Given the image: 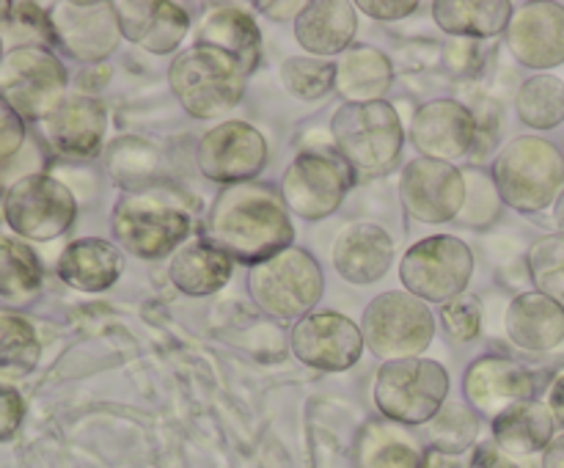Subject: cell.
<instances>
[{"instance_id": "26", "label": "cell", "mask_w": 564, "mask_h": 468, "mask_svg": "<svg viewBox=\"0 0 564 468\" xmlns=\"http://www.w3.org/2000/svg\"><path fill=\"white\" fill-rule=\"evenodd\" d=\"M394 80V69L386 53L356 44L345 50L341 58L336 61V91L347 105H369L380 102Z\"/></svg>"}, {"instance_id": "19", "label": "cell", "mask_w": 564, "mask_h": 468, "mask_svg": "<svg viewBox=\"0 0 564 468\" xmlns=\"http://www.w3.org/2000/svg\"><path fill=\"white\" fill-rule=\"evenodd\" d=\"M534 394H538V378L510 358H477L466 372V400L494 418L516 402L534 400Z\"/></svg>"}, {"instance_id": "43", "label": "cell", "mask_w": 564, "mask_h": 468, "mask_svg": "<svg viewBox=\"0 0 564 468\" xmlns=\"http://www.w3.org/2000/svg\"><path fill=\"white\" fill-rule=\"evenodd\" d=\"M468 468H518V466L510 460V457L505 455V451L499 449V446L485 444V446H479L477 451H474L471 466H468Z\"/></svg>"}, {"instance_id": "3", "label": "cell", "mask_w": 564, "mask_h": 468, "mask_svg": "<svg viewBox=\"0 0 564 468\" xmlns=\"http://www.w3.org/2000/svg\"><path fill=\"white\" fill-rule=\"evenodd\" d=\"M494 185L507 207L543 213L564 191L562 149L538 135L516 138L496 157Z\"/></svg>"}, {"instance_id": "13", "label": "cell", "mask_w": 564, "mask_h": 468, "mask_svg": "<svg viewBox=\"0 0 564 468\" xmlns=\"http://www.w3.org/2000/svg\"><path fill=\"white\" fill-rule=\"evenodd\" d=\"M264 165H268V141L248 121H224L198 143V171L209 182L220 185L253 182Z\"/></svg>"}, {"instance_id": "29", "label": "cell", "mask_w": 564, "mask_h": 468, "mask_svg": "<svg viewBox=\"0 0 564 468\" xmlns=\"http://www.w3.org/2000/svg\"><path fill=\"white\" fill-rule=\"evenodd\" d=\"M554 413L538 400L516 402L494 418V440L507 455H534L554 440Z\"/></svg>"}, {"instance_id": "14", "label": "cell", "mask_w": 564, "mask_h": 468, "mask_svg": "<svg viewBox=\"0 0 564 468\" xmlns=\"http://www.w3.org/2000/svg\"><path fill=\"white\" fill-rule=\"evenodd\" d=\"M402 207L422 224L455 220L466 207V174L452 163L419 157L411 160L400 179Z\"/></svg>"}, {"instance_id": "4", "label": "cell", "mask_w": 564, "mask_h": 468, "mask_svg": "<svg viewBox=\"0 0 564 468\" xmlns=\"http://www.w3.org/2000/svg\"><path fill=\"white\" fill-rule=\"evenodd\" d=\"M336 152L352 168L356 179H378L397 165L402 154L400 116L389 102L341 105L330 121Z\"/></svg>"}, {"instance_id": "38", "label": "cell", "mask_w": 564, "mask_h": 468, "mask_svg": "<svg viewBox=\"0 0 564 468\" xmlns=\"http://www.w3.org/2000/svg\"><path fill=\"white\" fill-rule=\"evenodd\" d=\"M281 80L295 97L319 99L336 86V64L323 58H286L281 66Z\"/></svg>"}, {"instance_id": "27", "label": "cell", "mask_w": 564, "mask_h": 468, "mask_svg": "<svg viewBox=\"0 0 564 468\" xmlns=\"http://www.w3.org/2000/svg\"><path fill=\"white\" fill-rule=\"evenodd\" d=\"M196 44H207L226 53L242 66L246 75H253L262 64V33L253 17L240 9H218L207 14V20L198 25Z\"/></svg>"}, {"instance_id": "30", "label": "cell", "mask_w": 564, "mask_h": 468, "mask_svg": "<svg viewBox=\"0 0 564 468\" xmlns=\"http://www.w3.org/2000/svg\"><path fill=\"white\" fill-rule=\"evenodd\" d=\"M356 468H422L424 451L402 424L369 422L352 449Z\"/></svg>"}, {"instance_id": "24", "label": "cell", "mask_w": 564, "mask_h": 468, "mask_svg": "<svg viewBox=\"0 0 564 468\" xmlns=\"http://www.w3.org/2000/svg\"><path fill=\"white\" fill-rule=\"evenodd\" d=\"M356 31L358 14L350 0H314L295 20L297 44L312 55L345 53Z\"/></svg>"}, {"instance_id": "2", "label": "cell", "mask_w": 564, "mask_h": 468, "mask_svg": "<svg viewBox=\"0 0 564 468\" xmlns=\"http://www.w3.org/2000/svg\"><path fill=\"white\" fill-rule=\"evenodd\" d=\"M113 235L138 259L169 257L191 235V213L169 187L127 191L116 204Z\"/></svg>"}, {"instance_id": "40", "label": "cell", "mask_w": 564, "mask_h": 468, "mask_svg": "<svg viewBox=\"0 0 564 468\" xmlns=\"http://www.w3.org/2000/svg\"><path fill=\"white\" fill-rule=\"evenodd\" d=\"M25 141V119L0 97V163L20 152Z\"/></svg>"}, {"instance_id": "34", "label": "cell", "mask_w": 564, "mask_h": 468, "mask_svg": "<svg viewBox=\"0 0 564 468\" xmlns=\"http://www.w3.org/2000/svg\"><path fill=\"white\" fill-rule=\"evenodd\" d=\"M42 345L25 317L0 312V372L28 374L39 363Z\"/></svg>"}, {"instance_id": "50", "label": "cell", "mask_w": 564, "mask_h": 468, "mask_svg": "<svg viewBox=\"0 0 564 468\" xmlns=\"http://www.w3.org/2000/svg\"><path fill=\"white\" fill-rule=\"evenodd\" d=\"M562 154H564V149H562Z\"/></svg>"}, {"instance_id": "41", "label": "cell", "mask_w": 564, "mask_h": 468, "mask_svg": "<svg viewBox=\"0 0 564 468\" xmlns=\"http://www.w3.org/2000/svg\"><path fill=\"white\" fill-rule=\"evenodd\" d=\"M22 416H25V402H22L20 391L0 385V440L14 438L20 429Z\"/></svg>"}, {"instance_id": "6", "label": "cell", "mask_w": 564, "mask_h": 468, "mask_svg": "<svg viewBox=\"0 0 564 468\" xmlns=\"http://www.w3.org/2000/svg\"><path fill=\"white\" fill-rule=\"evenodd\" d=\"M449 394V374L438 361L402 358L386 361L375 380V405L389 422L416 427L430 424Z\"/></svg>"}, {"instance_id": "47", "label": "cell", "mask_w": 564, "mask_h": 468, "mask_svg": "<svg viewBox=\"0 0 564 468\" xmlns=\"http://www.w3.org/2000/svg\"><path fill=\"white\" fill-rule=\"evenodd\" d=\"M549 407L554 413V418L560 424H564V374L551 385V396H549Z\"/></svg>"}, {"instance_id": "49", "label": "cell", "mask_w": 564, "mask_h": 468, "mask_svg": "<svg viewBox=\"0 0 564 468\" xmlns=\"http://www.w3.org/2000/svg\"><path fill=\"white\" fill-rule=\"evenodd\" d=\"M0 61H3V39H0Z\"/></svg>"}, {"instance_id": "10", "label": "cell", "mask_w": 564, "mask_h": 468, "mask_svg": "<svg viewBox=\"0 0 564 468\" xmlns=\"http://www.w3.org/2000/svg\"><path fill=\"white\" fill-rule=\"evenodd\" d=\"M66 94V69L50 50L28 44L0 61V97L25 121H44Z\"/></svg>"}, {"instance_id": "42", "label": "cell", "mask_w": 564, "mask_h": 468, "mask_svg": "<svg viewBox=\"0 0 564 468\" xmlns=\"http://www.w3.org/2000/svg\"><path fill=\"white\" fill-rule=\"evenodd\" d=\"M356 9L367 11L375 20H400V17H408L411 11L419 9L416 0H405V3H380V0H358Z\"/></svg>"}, {"instance_id": "44", "label": "cell", "mask_w": 564, "mask_h": 468, "mask_svg": "<svg viewBox=\"0 0 564 468\" xmlns=\"http://www.w3.org/2000/svg\"><path fill=\"white\" fill-rule=\"evenodd\" d=\"M306 6L308 3H303V0H286V3H270V0H262V3H259V11L268 14L270 20L284 22V20H297V17L306 11Z\"/></svg>"}, {"instance_id": "25", "label": "cell", "mask_w": 564, "mask_h": 468, "mask_svg": "<svg viewBox=\"0 0 564 468\" xmlns=\"http://www.w3.org/2000/svg\"><path fill=\"white\" fill-rule=\"evenodd\" d=\"M124 270L121 248L99 237L69 242L58 259V275L80 292H105Z\"/></svg>"}, {"instance_id": "7", "label": "cell", "mask_w": 564, "mask_h": 468, "mask_svg": "<svg viewBox=\"0 0 564 468\" xmlns=\"http://www.w3.org/2000/svg\"><path fill=\"white\" fill-rule=\"evenodd\" d=\"M323 268L303 248L290 246L268 262L253 264L248 290L253 303L275 319H303L323 297Z\"/></svg>"}, {"instance_id": "18", "label": "cell", "mask_w": 564, "mask_h": 468, "mask_svg": "<svg viewBox=\"0 0 564 468\" xmlns=\"http://www.w3.org/2000/svg\"><path fill=\"white\" fill-rule=\"evenodd\" d=\"M507 47L529 69L564 64V6L527 3L507 28Z\"/></svg>"}, {"instance_id": "28", "label": "cell", "mask_w": 564, "mask_h": 468, "mask_svg": "<svg viewBox=\"0 0 564 468\" xmlns=\"http://www.w3.org/2000/svg\"><path fill=\"white\" fill-rule=\"evenodd\" d=\"M169 275L176 290L202 297L224 290L231 275V259L209 240L182 242L169 264Z\"/></svg>"}, {"instance_id": "11", "label": "cell", "mask_w": 564, "mask_h": 468, "mask_svg": "<svg viewBox=\"0 0 564 468\" xmlns=\"http://www.w3.org/2000/svg\"><path fill=\"white\" fill-rule=\"evenodd\" d=\"M356 182L350 165L339 152L308 149L297 154L281 182V198L286 209L306 220L328 218L345 202L347 191Z\"/></svg>"}, {"instance_id": "45", "label": "cell", "mask_w": 564, "mask_h": 468, "mask_svg": "<svg viewBox=\"0 0 564 468\" xmlns=\"http://www.w3.org/2000/svg\"><path fill=\"white\" fill-rule=\"evenodd\" d=\"M422 468H466L455 455H444L438 449L424 451V466Z\"/></svg>"}, {"instance_id": "9", "label": "cell", "mask_w": 564, "mask_h": 468, "mask_svg": "<svg viewBox=\"0 0 564 468\" xmlns=\"http://www.w3.org/2000/svg\"><path fill=\"white\" fill-rule=\"evenodd\" d=\"M474 273L471 248L452 235H435L408 248L400 279L411 295L424 303H449L466 292Z\"/></svg>"}, {"instance_id": "23", "label": "cell", "mask_w": 564, "mask_h": 468, "mask_svg": "<svg viewBox=\"0 0 564 468\" xmlns=\"http://www.w3.org/2000/svg\"><path fill=\"white\" fill-rule=\"evenodd\" d=\"M505 328L521 350L549 352L564 341V306L543 292H523L507 308Z\"/></svg>"}, {"instance_id": "1", "label": "cell", "mask_w": 564, "mask_h": 468, "mask_svg": "<svg viewBox=\"0 0 564 468\" xmlns=\"http://www.w3.org/2000/svg\"><path fill=\"white\" fill-rule=\"evenodd\" d=\"M290 209L264 182H240L218 193L209 213V242L229 259L262 264L292 246Z\"/></svg>"}, {"instance_id": "20", "label": "cell", "mask_w": 564, "mask_h": 468, "mask_svg": "<svg viewBox=\"0 0 564 468\" xmlns=\"http://www.w3.org/2000/svg\"><path fill=\"white\" fill-rule=\"evenodd\" d=\"M113 11L121 36L154 55L174 53L191 28L185 9L165 0H116Z\"/></svg>"}, {"instance_id": "21", "label": "cell", "mask_w": 564, "mask_h": 468, "mask_svg": "<svg viewBox=\"0 0 564 468\" xmlns=\"http://www.w3.org/2000/svg\"><path fill=\"white\" fill-rule=\"evenodd\" d=\"M42 135L50 146L64 157H94L102 146L105 127H108V116H105L102 102L91 97H66L53 113L44 121H39Z\"/></svg>"}, {"instance_id": "37", "label": "cell", "mask_w": 564, "mask_h": 468, "mask_svg": "<svg viewBox=\"0 0 564 468\" xmlns=\"http://www.w3.org/2000/svg\"><path fill=\"white\" fill-rule=\"evenodd\" d=\"M158 154L147 141L138 138H121L110 146V171L127 191H143L152 182Z\"/></svg>"}, {"instance_id": "33", "label": "cell", "mask_w": 564, "mask_h": 468, "mask_svg": "<svg viewBox=\"0 0 564 468\" xmlns=\"http://www.w3.org/2000/svg\"><path fill=\"white\" fill-rule=\"evenodd\" d=\"M518 116L534 130H554L564 121V83L554 75H534L518 91Z\"/></svg>"}, {"instance_id": "12", "label": "cell", "mask_w": 564, "mask_h": 468, "mask_svg": "<svg viewBox=\"0 0 564 468\" xmlns=\"http://www.w3.org/2000/svg\"><path fill=\"white\" fill-rule=\"evenodd\" d=\"M75 215L77 204L69 187L47 174L22 176L3 198L6 224L28 240H55L69 229Z\"/></svg>"}, {"instance_id": "35", "label": "cell", "mask_w": 564, "mask_h": 468, "mask_svg": "<svg viewBox=\"0 0 564 468\" xmlns=\"http://www.w3.org/2000/svg\"><path fill=\"white\" fill-rule=\"evenodd\" d=\"M479 416L463 402H449L441 407L438 416L427 424V435L433 449L444 455H460L477 440Z\"/></svg>"}, {"instance_id": "17", "label": "cell", "mask_w": 564, "mask_h": 468, "mask_svg": "<svg viewBox=\"0 0 564 468\" xmlns=\"http://www.w3.org/2000/svg\"><path fill=\"white\" fill-rule=\"evenodd\" d=\"M411 141L430 160H460L477 143V116L455 99H435L413 116Z\"/></svg>"}, {"instance_id": "39", "label": "cell", "mask_w": 564, "mask_h": 468, "mask_svg": "<svg viewBox=\"0 0 564 468\" xmlns=\"http://www.w3.org/2000/svg\"><path fill=\"white\" fill-rule=\"evenodd\" d=\"M438 317L441 328L455 341H471L482 330V306H479L477 297L466 295V292L455 297V301L444 303L438 308Z\"/></svg>"}, {"instance_id": "36", "label": "cell", "mask_w": 564, "mask_h": 468, "mask_svg": "<svg viewBox=\"0 0 564 468\" xmlns=\"http://www.w3.org/2000/svg\"><path fill=\"white\" fill-rule=\"evenodd\" d=\"M527 264L538 292L564 306V235H545L532 242Z\"/></svg>"}, {"instance_id": "22", "label": "cell", "mask_w": 564, "mask_h": 468, "mask_svg": "<svg viewBox=\"0 0 564 468\" xmlns=\"http://www.w3.org/2000/svg\"><path fill=\"white\" fill-rule=\"evenodd\" d=\"M394 259V240L378 224H350L334 242V268L350 284L380 281Z\"/></svg>"}, {"instance_id": "8", "label": "cell", "mask_w": 564, "mask_h": 468, "mask_svg": "<svg viewBox=\"0 0 564 468\" xmlns=\"http://www.w3.org/2000/svg\"><path fill=\"white\" fill-rule=\"evenodd\" d=\"M364 345L383 361L419 358L435 336V317L411 292H383L364 308Z\"/></svg>"}, {"instance_id": "46", "label": "cell", "mask_w": 564, "mask_h": 468, "mask_svg": "<svg viewBox=\"0 0 564 468\" xmlns=\"http://www.w3.org/2000/svg\"><path fill=\"white\" fill-rule=\"evenodd\" d=\"M543 468H564V433L556 435L543 455Z\"/></svg>"}, {"instance_id": "32", "label": "cell", "mask_w": 564, "mask_h": 468, "mask_svg": "<svg viewBox=\"0 0 564 468\" xmlns=\"http://www.w3.org/2000/svg\"><path fill=\"white\" fill-rule=\"evenodd\" d=\"M42 262L25 242L0 240V297L14 306L31 303L42 290Z\"/></svg>"}, {"instance_id": "5", "label": "cell", "mask_w": 564, "mask_h": 468, "mask_svg": "<svg viewBox=\"0 0 564 468\" xmlns=\"http://www.w3.org/2000/svg\"><path fill=\"white\" fill-rule=\"evenodd\" d=\"M248 75L235 58L207 44H193L174 58L169 83L182 108L196 119H218L237 108Z\"/></svg>"}, {"instance_id": "48", "label": "cell", "mask_w": 564, "mask_h": 468, "mask_svg": "<svg viewBox=\"0 0 564 468\" xmlns=\"http://www.w3.org/2000/svg\"><path fill=\"white\" fill-rule=\"evenodd\" d=\"M554 218H556V226H560V231L564 235V191H562V196L556 198V213H554Z\"/></svg>"}, {"instance_id": "31", "label": "cell", "mask_w": 564, "mask_h": 468, "mask_svg": "<svg viewBox=\"0 0 564 468\" xmlns=\"http://www.w3.org/2000/svg\"><path fill=\"white\" fill-rule=\"evenodd\" d=\"M433 17L452 36L490 39L510 28L512 3L507 0H438Z\"/></svg>"}, {"instance_id": "16", "label": "cell", "mask_w": 564, "mask_h": 468, "mask_svg": "<svg viewBox=\"0 0 564 468\" xmlns=\"http://www.w3.org/2000/svg\"><path fill=\"white\" fill-rule=\"evenodd\" d=\"M364 334L356 323L336 312L306 314L292 330V350L306 367L345 372L364 352Z\"/></svg>"}, {"instance_id": "15", "label": "cell", "mask_w": 564, "mask_h": 468, "mask_svg": "<svg viewBox=\"0 0 564 468\" xmlns=\"http://www.w3.org/2000/svg\"><path fill=\"white\" fill-rule=\"evenodd\" d=\"M47 17L53 42H58V47L75 61L97 64L121 42L113 3H55Z\"/></svg>"}]
</instances>
